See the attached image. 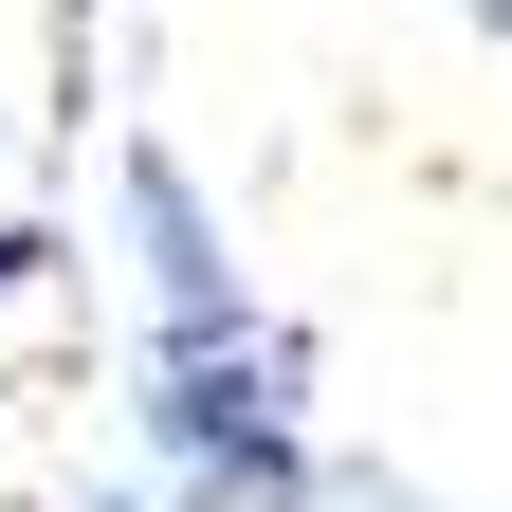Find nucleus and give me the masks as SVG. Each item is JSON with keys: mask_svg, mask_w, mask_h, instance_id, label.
<instances>
[{"mask_svg": "<svg viewBox=\"0 0 512 512\" xmlns=\"http://www.w3.org/2000/svg\"><path fill=\"white\" fill-rule=\"evenodd\" d=\"M458 19H494V37H512V0H458Z\"/></svg>", "mask_w": 512, "mask_h": 512, "instance_id": "4", "label": "nucleus"}, {"mask_svg": "<svg viewBox=\"0 0 512 512\" xmlns=\"http://www.w3.org/2000/svg\"><path fill=\"white\" fill-rule=\"evenodd\" d=\"M128 256H147V476L183 512H330L311 458V348L238 275L183 147H128Z\"/></svg>", "mask_w": 512, "mask_h": 512, "instance_id": "1", "label": "nucleus"}, {"mask_svg": "<svg viewBox=\"0 0 512 512\" xmlns=\"http://www.w3.org/2000/svg\"><path fill=\"white\" fill-rule=\"evenodd\" d=\"M55 512H183L165 476H110V494H55Z\"/></svg>", "mask_w": 512, "mask_h": 512, "instance_id": "3", "label": "nucleus"}, {"mask_svg": "<svg viewBox=\"0 0 512 512\" xmlns=\"http://www.w3.org/2000/svg\"><path fill=\"white\" fill-rule=\"evenodd\" d=\"M55 275H74V238H55V220H0V311H19V293H55Z\"/></svg>", "mask_w": 512, "mask_h": 512, "instance_id": "2", "label": "nucleus"}]
</instances>
